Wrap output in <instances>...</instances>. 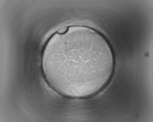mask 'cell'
Returning a JSON list of instances; mask_svg holds the SVG:
<instances>
[{"label":"cell","mask_w":153,"mask_h":122,"mask_svg":"<svg viewBox=\"0 0 153 122\" xmlns=\"http://www.w3.org/2000/svg\"><path fill=\"white\" fill-rule=\"evenodd\" d=\"M67 63L57 71L60 82L77 92H96L108 82L115 59L109 44L92 40L71 43Z\"/></svg>","instance_id":"1"},{"label":"cell","mask_w":153,"mask_h":122,"mask_svg":"<svg viewBox=\"0 0 153 122\" xmlns=\"http://www.w3.org/2000/svg\"><path fill=\"white\" fill-rule=\"evenodd\" d=\"M68 30V29L65 28L62 30L61 29V30H59L58 31V32L59 34H64Z\"/></svg>","instance_id":"2"}]
</instances>
